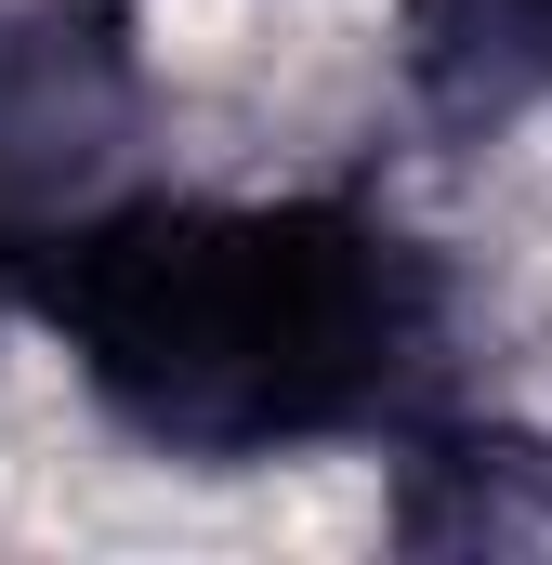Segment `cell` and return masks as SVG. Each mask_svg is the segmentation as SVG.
I'll list each match as a JSON object with an SVG mask.
<instances>
[{"mask_svg": "<svg viewBox=\"0 0 552 565\" xmlns=\"http://www.w3.org/2000/svg\"><path fill=\"white\" fill-rule=\"evenodd\" d=\"M26 316L66 342L79 395L158 460H316V447H408L447 422L460 289L382 198L289 184V198H171L132 184L93 211Z\"/></svg>", "mask_w": 552, "mask_h": 565, "instance_id": "1", "label": "cell"}, {"mask_svg": "<svg viewBox=\"0 0 552 565\" xmlns=\"http://www.w3.org/2000/svg\"><path fill=\"white\" fill-rule=\"evenodd\" d=\"M145 106L132 0H0V237L26 277L145 184Z\"/></svg>", "mask_w": 552, "mask_h": 565, "instance_id": "2", "label": "cell"}, {"mask_svg": "<svg viewBox=\"0 0 552 565\" xmlns=\"http://www.w3.org/2000/svg\"><path fill=\"white\" fill-rule=\"evenodd\" d=\"M26 289H40V277H26V250H13V237H0V316H13V302H26Z\"/></svg>", "mask_w": 552, "mask_h": 565, "instance_id": "5", "label": "cell"}, {"mask_svg": "<svg viewBox=\"0 0 552 565\" xmlns=\"http://www.w3.org/2000/svg\"><path fill=\"white\" fill-rule=\"evenodd\" d=\"M408 93L460 132L552 106V0H408Z\"/></svg>", "mask_w": 552, "mask_h": 565, "instance_id": "4", "label": "cell"}, {"mask_svg": "<svg viewBox=\"0 0 552 565\" xmlns=\"http://www.w3.org/2000/svg\"><path fill=\"white\" fill-rule=\"evenodd\" d=\"M395 540L408 553H552V434L540 422H421L395 447Z\"/></svg>", "mask_w": 552, "mask_h": 565, "instance_id": "3", "label": "cell"}]
</instances>
